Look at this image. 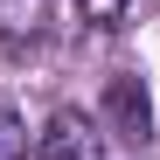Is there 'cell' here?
Instances as JSON below:
<instances>
[{
	"mask_svg": "<svg viewBox=\"0 0 160 160\" xmlns=\"http://www.w3.org/2000/svg\"><path fill=\"white\" fill-rule=\"evenodd\" d=\"M104 118H112V132L132 139V146L153 139V104H146V84H139V77H112V84H104Z\"/></svg>",
	"mask_w": 160,
	"mask_h": 160,
	"instance_id": "1",
	"label": "cell"
},
{
	"mask_svg": "<svg viewBox=\"0 0 160 160\" xmlns=\"http://www.w3.org/2000/svg\"><path fill=\"white\" fill-rule=\"evenodd\" d=\"M42 160H104V139L77 112H56V118L42 125Z\"/></svg>",
	"mask_w": 160,
	"mask_h": 160,
	"instance_id": "2",
	"label": "cell"
},
{
	"mask_svg": "<svg viewBox=\"0 0 160 160\" xmlns=\"http://www.w3.org/2000/svg\"><path fill=\"white\" fill-rule=\"evenodd\" d=\"M125 7H132V0H77V14H84L91 28H118V21H125Z\"/></svg>",
	"mask_w": 160,
	"mask_h": 160,
	"instance_id": "3",
	"label": "cell"
},
{
	"mask_svg": "<svg viewBox=\"0 0 160 160\" xmlns=\"http://www.w3.org/2000/svg\"><path fill=\"white\" fill-rule=\"evenodd\" d=\"M21 153H28V125L14 112H0V160H21Z\"/></svg>",
	"mask_w": 160,
	"mask_h": 160,
	"instance_id": "4",
	"label": "cell"
}]
</instances>
